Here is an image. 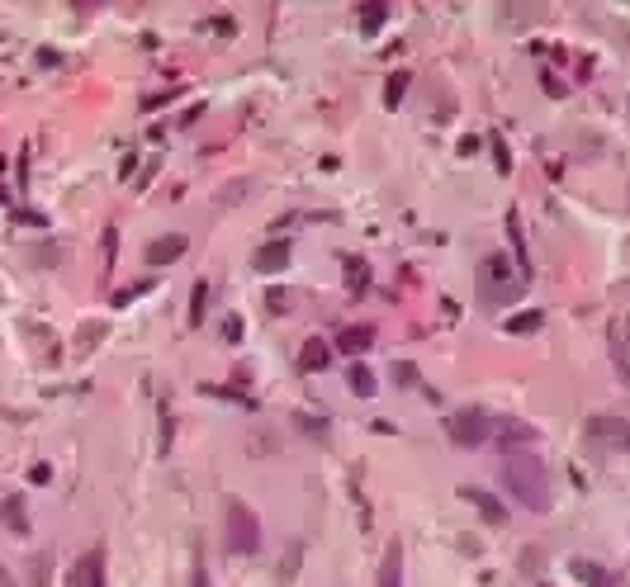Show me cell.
<instances>
[{
	"mask_svg": "<svg viewBox=\"0 0 630 587\" xmlns=\"http://www.w3.org/2000/svg\"><path fill=\"white\" fill-rule=\"evenodd\" d=\"M493 436L503 441V450H512V445H536L540 431L531 427V422H522V417H493Z\"/></svg>",
	"mask_w": 630,
	"mask_h": 587,
	"instance_id": "obj_10",
	"label": "cell"
},
{
	"mask_svg": "<svg viewBox=\"0 0 630 587\" xmlns=\"http://www.w3.org/2000/svg\"><path fill=\"white\" fill-rule=\"evenodd\" d=\"M171 427H176V422H171V408L162 403V436H157V441H162V455L171 450Z\"/></svg>",
	"mask_w": 630,
	"mask_h": 587,
	"instance_id": "obj_28",
	"label": "cell"
},
{
	"mask_svg": "<svg viewBox=\"0 0 630 587\" xmlns=\"http://www.w3.org/2000/svg\"><path fill=\"white\" fill-rule=\"evenodd\" d=\"M185 247H190V237H185V232H166V237H152V242H147L143 261L152 270H162V266H171V261H180Z\"/></svg>",
	"mask_w": 630,
	"mask_h": 587,
	"instance_id": "obj_7",
	"label": "cell"
},
{
	"mask_svg": "<svg viewBox=\"0 0 630 587\" xmlns=\"http://www.w3.org/2000/svg\"><path fill=\"white\" fill-rule=\"evenodd\" d=\"M346 389L356 393V398H375V374L365 370V365H351V370H346Z\"/></svg>",
	"mask_w": 630,
	"mask_h": 587,
	"instance_id": "obj_16",
	"label": "cell"
},
{
	"mask_svg": "<svg viewBox=\"0 0 630 587\" xmlns=\"http://www.w3.org/2000/svg\"><path fill=\"white\" fill-rule=\"evenodd\" d=\"M0 516L15 535H29V512H24V498H5L0 502Z\"/></svg>",
	"mask_w": 630,
	"mask_h": 587,
	"instance_id": "obj_15",
	"label": "cell"
},
{
	"mask_svg": "<svg viewBox=\"0 0 630 587\" xmlns=\"http://www.w3.org/2000/svg\"><path fill=\"white\" fill-rule=\"evenodd\" d=\"M0 587H15V578H10V569L0 564Z\"/></svg>",
	"mask_w": 630,
	"mask_h": 587,
	"instance_id": "obj_32",
	"label": "cell"
},
{
	"mask_svg": "<svg viewBox=\"0 0 630 587\" xmlns=\"http://www.w3.org/2000/svg\"><path fill=\"white\" fill-rule=\"evenodd\" d=\"M540 327H545V313H540V308H522V313L503 318L507 337H531V332H540Z\"/></svg>",
	"mask_w": 630,
	"mask_h": 587,
	"instance_id": "obj_13",
	"label": "cell"
},
{
	"mask_svg": "<svg viewBox=\"0 0 630 587\" xmlns=\"http://www.w3.org/2000/svg\"><path fill=\"white\" fill-rule=\"evenodd\" d=\"M512 261H507L503 251H493V256H484L479 261V299L488 303V308H498V303H507L512 294H522V280H512Z\"/></svg>",
	"mask_w": 630,
	"mask_h": 587,
	"instance_id": "obj_3",
	"label": "cell"
},
{
	"mask_svg": "<svg viewBox=\"0 0 630 587\" xmlns=\"http://www.w3.org/2000/svg\"><path fill=\"white\" fill-rule=\"evenodd\" d=\"M204 313H209V280H195V289H190V327H204Z\"/></svg>",
	"mask_w": 630,
	"mask_h": 587,
	"instance_id": "obj_18",
	"label": "cell"
},
{
	"mask_svg": "<svg viewBox=\"0 0 630 587\" xmlns=\"http://www.w3.org/2000/svg\"><path fill=\"white\" fill-rule=\"evenodd\" d=\"M607 351H612L616 379L630 389V318H612V327H607Z\"/></svg>",
	"mask_w": 630,
	"mask_h": 587,
	"instance_id": "obj_6",
	"label": "cell"
},
{
	"mask_svg": "<svg viewBox=\"0 0 630 587\" xmlns=\"http://www.w3.org/2000/svg\"><path fill=\"white\" fill-rule=\"evenodd\" d=\"M583 436L593 450H630V422L626 417H616V412H593L588 422H583Z\"/></svg>",
	"mask_w": 630,
	"mask_h": 587,
	"instance_id": "obj_5",
	"label": "cell"
},
{
	"mask_svg": "<svg viewBox=\"0 0 630 587\" xmlns=\"http://www.w3.org/2000/svg\"><path fill=\"white\" fill-rule=\"evenodd\" d=\"M285 266H289V242L285 237H275V242H266V247L252 251V270H261V275H280Z\"/></svg>",
	"mask_w": 630,
	"mask_h": 587,
	"instance_id": "obj_11",
	"label": "cell"
},
{
	"mask_svg": "<svg viewBox=\"0 0 630 587\" xmlns=\"http://www.w3.org/2000/svg\"><path fill=\"white\" fill-rule=\"evenodd\" d=\"M237 337H242V318L233 313V318H223V341H237Z\"/></svg>",
	"mask_w": 630,
	"mask_h": 587,
	"instance_id": "obj_30",
	"label": "cell"
},
{
	"mask_svg": "<svg viewBox=\"0 0 630 587\" xmlns=\"http://www.w3.org/2000/svg\"><path fill=\"white\" fill-rule=\"evenodd\" d=\"M190 587H209V569H204V554H195V569H190Z\"/></svg>",
	"mask_w": 630,
	"mask_h": 587,
	"instance_id": "obj_27",
	"label": "cell"
},
{
	"mask_svg": "<svg viewBox=\"0 0 630 587\" xmlns=\"http://www.w3.org/2000/svg\"><path fill=\"white\" fill-rule=\"evenodd\" d=\"M384 19H389V5H384V0H370V5H360V29H365L370 38L384 29Z\"/></svg>",
	"mask_w": 630,
	"mask_h": 587,
	"instance_id": "obj_17",
	"label": "cell"
},
{
	"mask_svg": "<svg viewBox=\"0 0 630 587\" xmlns=\"http://www.w3.org/2000/svg\"><path fill=\"white\" fill-rule=\"evenodd\" d=\"M602 587H621V578H616V573H607V583H602Z\"/></svg>",
	"mask_w": 630,
	"mask_h": 587,
	"instance_id": "obj_33",
	"label": "cell"
},
{
	"mask_svg": "<svg viewBox=\"0 0 630 587\" xmlns=\"http://www.w3.org/2000/svg\"><path fill=\"white\" fill-rule=\"evenodd\" d=\"M375 587H403V545H398V540L384 545V564H379V583Z\"/></svg>",
	"mask_w": 630,
	"mask_h": 587,
	"instance_id": "obj_12",
	"label": "cell"
},
{
	"mask_svg": "<svg viewBox=\"0 0 630 587\" xmlns=\"http://www.w3.org/2000/svg\"><path fill=\"white\" fill-rule=\"evenodd\" d=\"M114 256H119V228H105L100 237V275L109 280V270H114Z\"/></svg>",
	"mask_w": 630,
	"mask_h": 587,
	"instance_id": "obj_21",
	"label": "cell"
},
{
	"mask_svg": "<svg viewBox=\"0 0 630 587\" xmlns=\"http://www.w3.org/2000/svg\"><path fill=\"white\" fill-rule=\"evenodd\" d=\"M223 545H228V554H256L261 550V516H256L252 502L233 498L228 502V521H223Z\"/></svg>",
	"mask_w": 630,
	"mask_h": 587,
	"instance_id": "obj_2",
	"label": "cell"
},
{
	"mask_svg": "<svg viewBox=\"0 0 630 587\" xmlns=\"http://www.w3.org/2000/svg\"><path fill=\"white\" fill-rule=\"evenodd\" d=\"M299 559H304V545L294 540V545H289V559H285V573H280V587H289L299 578Z\"/></svg>",
	"mask_w": 630,
	"mask_h": 587,
	"instance_id": "obj_25",
	"label": "cell"
},
{
	"mask_svg": "<svg viewBox=\"0 0 630 587\" xmlns=\"http://www.w3.org/2000/svg\"><path fill=\"white\" fill-rule=\"evenodd\" d=\"M370 346H375V327H365V322L360 327H346L342 337H337V351H346V356H365Z\"/></svg>",
	"mask_w": 630,
	"mask_h": 587,
	"instance_id": "obj_14",
	"label": "cell"
},
{
	"mask_svg": "<svg viewBox=\"0 0 630 587\" xmlns=\"http://www.w3.org/2000/svg\"><path fill=\"white\" fill-rule=\"evenodd\" d=\"M342 266H346V285H351V289H365V280H370V266H365L360 256H342Z\"/></svg>",
	"mask_w": 630,
	"mask_h": 587,
	"instance_id": "obj_23",
	"label": "cell"
},
{
	"mask_svg": "<svg viewBox=\"0 0 630 587\" xmlns=\"http://www.w3.org/2000/svg\"><path fill=\"white\" fill-rule=\"evenodd\" d=\"M67 587H105V545H90V550L76 559Z\"/></svg>",
	"mask_w": 630,
	"mask_h": 587,
	"instance_id": "obj_8",
	"label": "cell"
},
{
	"mask_svg": "<svg viewBox=\"0 0 630 587\" xmlns=\"http://www.w3.org/2000/svg\"><path fill=\"white\" fill-rule=\"evenodd\" d=\"M408 81H413V72H394L389 81H384V105L398 109L403 105V95H408Z\"/></svg>",
	"mask_w": 630,
	"mask_h": 587,
	"instance_id": "obj_20",
	"label": "cell"
},
{
	"mask_svg": "<svg viewBox=\"0 0 630 587\" xmlns=\"http://www.w3.org/2000/svg\"><path fill=\"white\" fill-rule=\"evenodd\" d=\"M29 479H34V483H48V479H53V469H48V464H34V469H29Z\"/></svg>",
	"mask_w": 630,
	"mask_h": 587,
	"instance_id": "obj_31",
	"label": "cell"
},
{
	"mask_svg": "<svg viewBox=\"0 0 630 587\" xmlns=\"http://www.w3.org/2000/svg\"><path fill=\"white\" fill-rule=\"evenodd\" d=\"M327 356H332V351H327L323 341H308V346H304V356H299V370H304V374L323 370V365H327Z\"/></svg>",
	"mask_w": 630,
	"mask_h": 587,
	"instance_id": "obj_22",
	"label": "cell"
},
{
	"mask_svg": "<svg viewBox=\"0 0 630 587\" xmlns=\"http://www.w3.org/2000/svg\"><path fill=\"white\" fill-rule=\"evenodd\" d=\"M460 498H465L469 507H474V512L484 516L488 526H503V521H507V507H503L498 498H493L488 488H479V483H465V488H460Z\"/></svg>",
	"mask_w": 630,
	"mask_h": 587,
	"instance_id": "obj_9",
	"label": "cell"
},
{
	"mask_svg": "<svg viewBox=\"0 0 630 587\" xmlns=\"http://www.w3.org/2000/svg\"><path fill=\"white\" fill-rule=\"evenodd\" d=\"M446 436L460 450H474V445H484L493 436V412L488 408H460L446 417Z\"/></svg>",
	"mask_w": 630,
	"mask_h": 587,
	"instance_id": "obj_4",
	"label": "cell"
},
{
	"mask_svg": "<svg viewBox=\"0 0 630 587\" xmlns=\"http://www.w3.org/2000/svg\"><path fill=\"white\" fill-rule=\"evenodd\" d=\"M498 474H503L507 493L522 502L526 512H550V474H545V460H540L531 445H512V450H503Z\"/></svg>",
	"mask_w": 630,
	"mask_h": 587,
	"instance_id": "obj_1",
	"label": "cell"
},
{
	"mask_svg": "<svg viewBox=\"0 0 630 587\" xmlns=\"http://www.w3.org/2000/svg\"><path fill=\"white\" fill-rule=\"evenodd\" d=\"M48 564H53V554H34L29 559V587H48Z\"/></svg>",
	"mask_w": 630,
	"mask_h": 587,
	"instance_id": "obj_24",
	"label": "cell"
},
{
	"mask_svg": "<svg viewBox=\"0 0 630 587\" xmlns=\"http://www.w3.org/2000/svg\"><path fill=\"white\" fill-rule=\"evenodd\" d=\"M394 374H398V384H403V389H413V384H417V365H408V360H398Z\"/></svg>",
	"mask_w": 630,
	"mask_h": 587,
	"instance_id": "obj_26",
	"label": "cell"
},
{
	"mask_svg": "<svg viewBox=\"0 0 630 587\" xmlns=\"http://www.w3.org/2000/svg\"><path fill=\"white\" fill-rule=\"evenodd\" d=\"M266 303H270V313H285V308H289V294H285V289H270Z\"/></svg>",
	"mask_w": 630,
	"mask_h": 587,
	"instance_id": "obj_29",
	"label": "cell"
},
{
	"mask_svg": "<svg viewBox=\"0 0 630 587\" xmlns=\"http://www.w3.org/2000/svg\"><path fill=\"white\" fill-rule=\"evenodd\" d=\"M569 573H574L578 583H588V587L607 583V569H602V564H593V559H574V564H569Z\"/></svg>",
	"mask_w": 630,
	"mask_h": 587,
	"instance_id": "obj_19",
	"label": "cell"
}]
</instances>
